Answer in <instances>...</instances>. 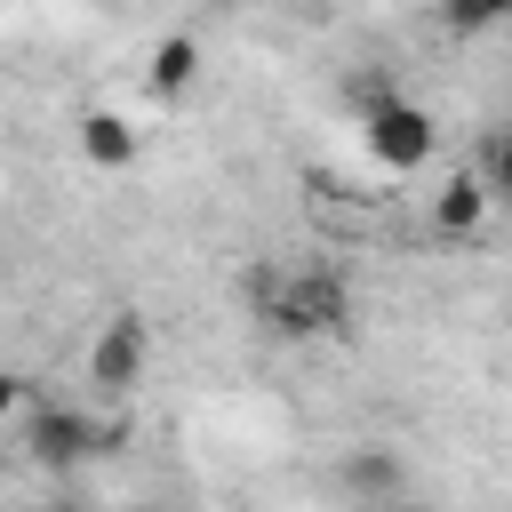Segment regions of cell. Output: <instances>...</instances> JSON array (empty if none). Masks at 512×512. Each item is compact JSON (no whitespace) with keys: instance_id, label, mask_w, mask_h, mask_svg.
<instances>
[{"instance_id":"5","label":"cell","mask_w":512,"mask_h":512,"mask_svg":"<svg viewBox=\"0 0 512 512\" xmlns=\"http://www.w3.org/2000/svg\"><path fill=\"white\" fill-rule=\"evenodd\" d=\"M72 144H80V160H88V168H104V176H128V168H136V152H144V136H136V120H128V112H112V104H96V112H80V128H72Z\"/></svg>"},{"instance_id":"2","label":"cell","mask_w":512,"mask_h":512,"mask_svg":"<svg viewBox=\"0 0 512 512\" xmlns=\"http://www.w3.org/2000/svg\"><path fill=\"white\" fill-rule=\"evenodd\" d=\"M360 144H368V160H376L384 176H416V168H432V152H440V120H432L416 96H400V88H368V104H360Z\"/></svg>"},{"instance_id":"10","label":"cell","mask_w":512,"mask_h":512,"mask_svg":"<svg viewBox=\"0 0 512 512\" xmlns=\"http://www.w3.org/2000/svg\"><path fill=\"white\" fill-rule=\"evenodd\" d=\"M472 168H480V184H488V200H512V120L480 136V160H472Z\"/></svg>"},{"instance_id":"8","label":"cell","mask_w":512,"mask_h":512,"mask_svg":"<svg viewBox=\"0 0 512 512\" xmlns=\"http://www.w3.org/2000/svg\"><path fill=\"white\" fill-rule=\"evenodd\" d=\"M336 480H344L352 496H400V488H408V464H400L392 448H352V456L336 464Z\"/></svg>"},{"instance_id":"4","label":"cell","mask_w":512,"mask_h":512,"mask_svg":"<svg viewBox=\"0 0 512 512\" xmlns=\"http://www.w3.org/2000/svg\"><path fill=\"white\" fill-rule=\"evenodd\" d=\"M144 368H152V320H144V312H112V320L96 328V344H88V384H96V400H128V392L144 384Z\"/></svg>"},{"instance_id":"3","label":"cell","mask_w":512,"mask_h":512,"mask_svg":"<svg viewBox=\"0 0 512 512\" xmlns=\"http://www.w3.org/2000/svg\"><path fill=\"white\" fill-rule=\"evenodd\" d=\"M112 448H128V424H96L88 408H64V400L32 408V424H24V456L40 472H80V464H96Z\"/></svg>"},{"instance_id":"7","label":"cell","mask_w":512,"mask_h":512,"mask_svg":"<svg viewBox=\"0 0 512 512\" xmlns=\"http://www.w3.org/2000/svg\"><path fill=\"white\" fill-rule=\"evenodd\" d=\"M496 200H488V184H480V168H448V184L432 192V224L448 232V240H464V232H480V216H488Z\"/></svg>"},{"instance_id":"1","label":"cell","mask_w":512,"mask_h":512,"mask_svg":"<svg viewBox=\"0 0 512 512\" xmlns=\"http://www.w3.org/2000/svg\"><path fill=\"white\" fill-rule=\"evenodd\" d=\"M248 312L272 336H288V344H320V336H344L352 328V280L336 264H296V272H272V288Z\"/></svg>"},{"instance_id":"11","label":"cell","mask_w":512,"mask_h":512,"mask_svg":"<svg viewBox=\"0 0 512 512\" xmlns=\"http://www.w3.org/2000/svg\"><path fill=\"white\" fill-rule=\"evenodd\" d=\"M24 400H32V384H24V376H16V368H0V424H8V416H16V408H24Z\"/></svg>"},{"instance_id":"12","label":"cell","mask_w":512,"mask_h":512,"mask_svg":"<svg viewBox=\"0 0 512 512\" xmlns=\"http://www.w3.org/2000/svg\"><path fill=\"white\" fill-rule=\"evenodd\" d=\"M200 8H240V0H200Z\"/></svg>"},{"instance_id":"9","label":"cell","mask_w":512,"mask_h":512,"mask_svg":"<svg viewBox=\"0 0 512 512\" xmlns=\"http://www.w3.org/2000/svg\"><path fill=\"white\" fill-rule=\"evenodd\" d=\"M440 24L456 40H480V32H504L512 24V0H440Z\"/></svg>"},{"instance_id":"6","label":"cell","mask_w":512,"mask_h":512,"mask_svg":"<svg viewBox=\"0 0 512 512\" xmlns=\"http://www.w3.org/2000/svg\"><path fill=\"white\" fill-rule=\"evenodd\" d=\"M192 80H200V40H192V32H168V40H152V64H144V88H152V104H184V96H192Z\"/></svg>"}]
</instances>
